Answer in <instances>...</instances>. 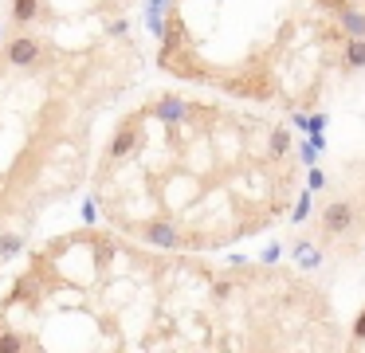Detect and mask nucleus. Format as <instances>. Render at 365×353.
Returning <instances> with one entry per match:
<instances>
[{"label":"nucleus","mask_w":365,"mask_h":353,"mask_svg":"<svg viewBox=\"0 0 365 353\" xmlns=\"http://www.w3.org/2000/svg\"><path fill=\"white\" fill-rule=\"evenodd\" d=\"M138 235H142L150 247H161V251H181L185 247V235H181V227L173 224V220H165V216H150V220H142L138 224Z\"/></svg>","instance_id":"nucleus-3"},{"label":"nucleus","mask_w":365,"mask_h":353,"mask_svg":"<svg viewBox=\"0 0 365 353\" xmlns=\"http://www.w3.org/2000/svg\"><path fill=\"white\" fill-rule=\"evenodd\" d=\"M9 349H24V342L20 337H0V353H9Z\"/></svg>","instance_id":"nucleus-12"},{"label":"nucleus","mask_w":365,"mask_h":353,"mask_svg":"<svg viewBox=\"0 0 365 353\" xmlns=\"http://www.w3.org/2000/svg\"><path fill=\"white\" fill-rule=\"evenodd\" d=\"M310 193H299L291 216L307 220L314 208V251L330 259H361L365 255V114L341 153L326 169L307 177Z\"/></svg>","instance_id":"nucleus-2"},{"label":"nucleus","mask_w":365,"mask_h":353,"mask_svg":"<svg viewBox=\"0 0 365 353\" xmlns=\"http://www.w3.org/2000/svg\"><path fill=\"white\" fill-rule=\"evenodd\" d=\"M357 4H361V8H365V0H357Z\"/></svg>","instance_id":"nucleus-14"},{"label":"nucleus","mask_w":365,"mask_h":353,"mask_svg":"<svg viewBox=\"0 0 365 353\" xmlns=\"http://www.w3.org/2000/svg\"><path fill=\"white\" fill-rule=\"evenodd\" d=\"M40 51H43V47H40V39L20 36V39H12V44H9V51H4V55H9V63H12V67H32V63L40 59Z\"/></svg>","instance_id":"nucleus-6"},{"label":"nucleus","mask_w":365,"mask_h":353,"mask_svg":"<svg viewBox=\"0 0 365 353\" xmlns=\"http://www.w3.org/2000/svg\"><path fill=\"white\" fill-rule=\"evenodd\" d=\"M0 39H4V24H0Z\"/></svg>","instance_id":"nucleus-13"},{"label":"nucleus","mask_w":365,"mask_h":353,"mask_svg":"<svg viewBox=\"0 0 365 353\" xmlns=\"http://www.w3.org/2000/svg\"><path fill=\"white\" fill-rule=\"evenodd\" d=\"M158 39L173 75L287 114H314L365 75L357 0H173Z\"/></svg>","instance_id":"nucleus-1"},{"label":"nucleus","mask_w":365,"mask_h":353,"mask_svg":"<svg viewBox=\"0 0 365 353\" xmlns=\"http://www.w3.org/2000/svg\"><path fill=\"white\" fill-rule=\"evenodd\" d=\"M189 106H192V98H181V94H161V98L145 110V114L169 126V122H181V118L189 114Z\"/></svg>","instance_id":"nucleus-5"},{"label":"nucleus","mask_w":365,"mask_h":353,"mask_svg":"<svg viewBox=\"0 0 365 353\" xmlns=\"http://www.w3.org/2000/svg\"><path fill=\"white\" fill-rule=\"evenodd\" d=\"M40 16V0H12V24H32Z\"/></svg>","instance_id":"nucleus-7"},{"label":"nucleus","mask_w":365,"mask_h":353,"mask_svg":"<svg viewBox=\"0 0 365 353\" xmlns=\"http://www.w3.org/2000/svg\"><path fill=\"white\" fill-rule=\"evenodd\" d=\"M138 145H142V118H130L110 141V161H122V157L138 153Z\"/></svg>","instance_id":"nucleus-4"},{"label":"nucleus","mask_w":365,"mask_h":353,"mask_svg":"<svg viewBox=\"0 0 365 353\" xmlns=\"http://www.w3.org/2000/svg\"><path fill=\"white\" fill-rule=\"evenodd\" d=\"M349 349H365V302L354 318V334H349Z\"/></svg>","instance_id":"nucleus-9"},{"label":"nucleus","mask_w":365,"mask_h":353,"mask_svg":"<svg viewBox=\"0 0 365 353\" xmlns=\"http://www.w3.org/2000/svg\"><path fill=\"white\" fill-rule=\"evenodd\" d=\"M79 216H83V224H98V200H83V208H79Z\"/></svg>","instance_id":"nucleus-10"},{"label":"nucleus","mask_w":365,"mask_h":353,"mask_svg":"<svg viewBox=\"0 0 365 353\" xmlns=\"http://www.w3.org/2000/svg\"><path fill=\"white\" fill-rule=\"evenodd\" d=\"M126 31H130V20H110L106 24V36L110 39H126Z\"/></svg>","instance_id":"nucleus-11"},{"label":"nucleus","mask_w":365,"mask_h":353,"mask_svg":"<svg viewBox=\"0 0 365 353\" xmlns=\"http://www.w3.org/2000/svg\"><path fill=\"white\" fill-rule=\"evenodd\" d=\"M24 251V235H0V259H16Z\"/></svg>","instance_id":"nucleus-8"}]
</instances>
